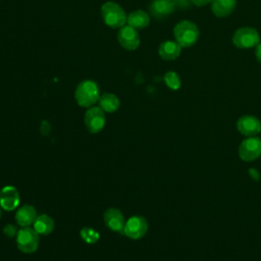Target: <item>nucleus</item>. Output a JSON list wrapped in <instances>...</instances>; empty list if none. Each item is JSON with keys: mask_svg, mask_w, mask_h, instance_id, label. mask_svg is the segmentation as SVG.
<instances>
[{"mask_svg": "<svg viewBox=\"0 0 261 261\" xmlns=\"http://www.w3.org/2000/svg\"><path fill=\"white\" fill-rule=\"evenodd\" d=\"M148 231L147 220L140 215L132 216L124 224L122 232L132 240H139L143 238Z\"/></svg>", "mask_w": 261, "mask_h": 261, "instance_id": "obj_7", "label": "nucleus"}, {"mask_svg": "<svg viewBox=\"0 0 261 261\" xmlns=\"http://www.w3.org/2000/svg\"><path fill=\"white\" fill-rule=\"evenodd\" d=\"M239 133L245 137H254L261 132L260 120L253 115H243L236 123Z\"/></svg>", "mask_w": 261, "mask_h": 261, "instance_id": "obj_10", "label": "nucleus"}, {"mask_svg": "<svg viewBox=\"0 0 261 261\" xmlns=\"http://www.w3.org/2000/svg\"><path fill=\"white\" fill-rule=\"evenodd\" d=\"M239 157L245 162H251L261 156V139L254 137H247L239 146Z\"/></svg>", "mask_w": 261, "mask_h": 261, "instance_id": "obj_6", "label": "nucleus"}, {"mask_svg": "<svg viewBox=\"0 0 261 261\" xmlns=\"http://www.w3.org/2000/svg\"><path fill=\"white\" fill-rule=\"evenodd\" d=\"M181 53V46L176 41L166 40L159 45L158 54L163 60H174Z\"/></svg>", "mask_w": 261, "mask_h": 261, "instance_id": "obj_13", "label": "nucleus"}, {"mask_svg": "<svg viewBox=\"0 0 261 261\" xmlns=\"http://www.w3.org/2000/svg\"><path fill=\"white\" fill-rule=\"evenodd\" d=\"M1 214H2V212H1V207H0V218H1Z\"/></svg>", "mask_w": 261, "mask_h": 261, "instance_id": "obj_25", "label": "nucleus"}, {"mask_svg": "<svg viewBox=\"0 0 261 261\" xmlns=\"http://www.w3.org/2000/svg\"><path fill=\"white\" fill-rule=\"evenodd\" d=\"M117 41L122 48L128 51H134L140 46V36L136 29L128 24L123 25L117 33Z\"/></svg>", "mask_w": 261, "mask_h": 261, "instance_id": "obj_9", "label": "nucleus"}, {"mask_svg": "<svg viewBox=\"0 0 261 261\" xmlns=\"http://www.w3.org/2000/svg\"><path fill=\"white\" fill-rule=\"evenodd\" d=\"M169 1H172V2H174V1H175V0H169Z\"/></svg>", "mask_w": 261, "mask_h": 261, "instance_id": "obj_26", "label": "nucleus"}, {"mask_svg": "<svg viewBox=\"0 0 261 261\" xmlns=\"http://www.w3.org/2000/svg\"><path fill=\"white\" fill-rule=\"evenodd\" d=\"M211 1H212V0H191V2H192L195 6H198V7L207 5V4L211 3Z\"/></svg>", "mask_w": 261, "mask_h": 261, "instance_id": "obj_23", "label": "nucleus"}, {"mask_svg": "<svg viewBox=\"0 0 261 261\" xmlns=\"http://www.w3.org/2000/svg\"><path fill=\"white\" fill-rule=\"evenodd\" d=\"M175 41L181 48H188L196 44L199 39L198 27L190 20H181L177 22L173 29Z\"/></svg>", "mask_w": 261, "mask_h": 261, "instance_id": "obj_3", "label": "nucleus"}, {"mask_svg": "<svg viewBox=\"0 0 261 261\" xmlns=\"http://www.w3.org/2000/svg\"><path fill=\"white\" fill-rule=\"evenodd\" d=\"M34 229L39 233V234H49L53 231L54 229V220L48 216L47 214H41L37 216L36 220L33 223Z\"/></svg>", "mask_w": 261, "mask_h": 261, "instance_id": "obj_19", "label": "nucleus"}, {"mask_svg": "<svg viewBox=\"0 0 261 261\" xmlns=\"http://www.w3.org/2000/svg\"><path fill=\"white\" fill-rule=\"evenodd\" d=\"M174 9V2L169 0H153L149 6L150 13L155 18L165 17L172 13Z\"/></svg>", "mask_w": 261, "mask_h": 261, "instance_id": "obj_14", "label": "nucleus"}, {"mask_svg": "<svg viewBox=\"0 0 261 261\" xmlns=\"http://www.w3.org/2000/svg\"><path fill=\"white\" fill-rule=\"evenodd\" d=\"M19 193L12 186H6L0 191V207L5 211H12L19 205Z\"/></svg>", "mask_w": 261, "mask_h": 261, "instance_id": "obj_11", "label": "nucleus"}, {"mask_svg": "<svg viewBox=\"0 0 261 261\" xmlns=\"http://www.w3.org/2000/svg\"><path fill=\"white\" fill-rule=\"evenodd\" d=\"M232 43L239 49H250L260 43V36L253 28H240L232 35Z\"/></svg>", "mask_w": 261, "mask_h": 261, "instance_id": "obj_4", "label": "nucleus"}, {"mask_svg": "<svg viewBox=\"0 0 261 261\" xmlns=\"http://www.w3.org/2000/svg\"><path fill=\"white\" fill-rule=\"evenodd\" d=\"M127 24L136 30H142L149 25L150 15L144 10H135L127 15Z\"/></svg>", "mask_w": 261, "mask_h": 261, "instance_id": "obj_17", "label": "nucleus"}, {"mask_svg": "<svg viewBox=\"0 0 261 261\" xmlns=\"http://www.w3.org/2000/svg\"><path fill=\"white\" fill-rule=\"evenodd\" d=\"M3 232L6 237L8 238H13L17 234V230H16V227L10 223L6 224L4 227H3Z\"/></svg>", "mask_w": 261, "mask_h": 261, "instance_id": "obj_22", "label": "nucleus"}, {"mask_svg": "<svg viewBox=\"0 0 261 261\" xmlns=\"http://www.w3.org/2000/svg\"><path fill=\"white\" fill-rule=\"evenodd\" d=\"M99 107L104 111V112H115L119 106H120V101L118 97L112 93H103L99 100Z\"/></svg>", "mask_w": 261, "mask_h": 261, "instance_id": "obj_18", "label": "nucleus"}, {"mask_svg": "<svg viewBox=\"0 0 261 261\" xmlns=\"http://www.w3.org/2000/svg\"><path fill=\"white\" fill-rule=\"evenodd\" d=\"M40 243L39 233L30 226L22 227L17 231L16 245L17 248L23 253H34L37 251Z\"/></svg>", "mask_w": 261, "mask_h": 261, "instance_id": "obj_5", "label": "nucleus"}, {"mask_svg": "<svg viewBox=\"0 0 261 261\" xmlns=\"http://www.w3.org/2000/svg\"><path fill=\"white\" fill-rule=\"evenodd\" d=\"M80 234H81L82 239H83L86 243H89V244H94V243H96V242L99 240V238H100L99 233H98L96 230H94V229H92V228H90V227H85V228H83V229L81 230Z\"/></svg>", "mask_w": 261, "mask_h": 261, "instance_id": "obj_21", "label": "nucleus"}, {"mask_svg": "<svg viewBox=\"0 0 261 261\" xmlns=\"http://www.w3.org/2000/svg\"><path fill=\"white\" fill-rule=\"evenodd\" d=\"M164 82L166 84V86L173 90V91H176L180 88V85H181V82H180V77L179 75L175 72V71H172V70H169L167 71L165 74H164Z\"/></svg>", "mask_w": 261, "mask_h": 261, "instance_id": "obj_20", "label": "nucleus"}, {"mask_svg": "<svg viewBox=\"0 0 261 261\" xmlns=\"http://www.w3.org/2000/svg\"><path fill=\"white\" fill-rule=\"evenodd\" d=\"M255 56H256L257 61L261 63V42L256 46V49H255Z\"/></svg>", "mask_w": 261, "mask_h": 261, "instance_id": "obj_24", "label": "nucleus"}, {"mask_svg": "<svg viewBox=\"0 0 261 261\" xmlns=\"http://www.w3.org/2000/svg\"><path fill=\"white\" fill-rule=\"evenodd\" d=\"M101 16L104 23L112 29H120L127 21L123 8L113 1H107L101 6Z\"/></svg>", "mask_w": 261, "mask_h": 261, "instance_id": "obj_2", "label": "nucleus"}, {"mask_svg": "<svg viewBox=\"0 0 261 261\" xmlns=\"http://www.w3.org/2000/svg\"><path fill=\"white\" fill-rule=\"evenodd\" d=\"M100 89L96 82L92 80L82 81L75 88L74 99L81 107L90 108L98 102L100 98Z\"/></svg>", "mask_w": 261, "mask_h": 261, "instance_id": "obj_1", "label": "nucleus"}, {"mask_svg": "<svg viewBox=\"0 0 261 261\" xmlns=\"http://www.w3.org/2000/svg\"><path fill=\"white\" fill-rule=\"evenodd\" d=\"M104 222L113 231H122L125 224L122 213L116 208H108L104 212Z\"/></svg>", "mask_w": 261, "mask_h": 261, "instance_id": "obj_12", "label": "nucleus"}, {"mask_svg": "<svg viewBox=\"0 0 261 261\" xmlns=\"http://www.w3.org/2000/svg\"><path fill=\"white\" fill-rule=\"evenodd\" d=\"M85 125L92 134H97L103 129L106 121L104 111L98 106L90 107L85 113Z\"/></svg>", "mask_w": 261, "mask_h": 261, "instance_id": "obj_8", "label": "nucleus"}, {"mask_svg": "<svg viewBox=\"0 0 261 261\" xmlns=\"http://www.w3.org/2000/svg\"><path fill=\"white\" fill-rule=\"evenodd\" d=\"M237 0H212L211 11L217 17H226L234 10Z\"/></svg>", "mask_w": 261, "mask_h": 261, "instance_id": "obj_16", "label": "nucleus"}, {"mask_svg": "<svg viewBox=\"0 0 261 261\" xmlns=\"http://www.w3.org/2000/svg\"><path fill=\"white\" fill-rule=\"evenodd\" d=\"M37 218V212L34 206L23 205L19 207L15 213V221L21 227L30 226Z\"/></svg>", "mask_w": 261, "mask_h": 261, "instance_id": "obj_15", "label": "nucleus"}]
</instances>
